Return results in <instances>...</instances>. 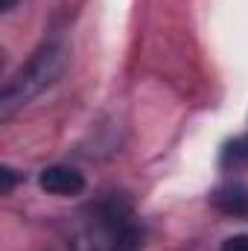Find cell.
I'll return each mask as SVG.
<instances>
[{
    "label": "cell",
    "instance_id": "cell-4",
    "mask_svg": "<svg viewBox=\"0 0 248 251\" xmlns=\"http://www.w3.org/2000/svg\"><path fill=\"white\" fill-rule=\"evenodd\" d=\"M213 204L222 210V213H231V216H248V187L246 184H225L213 193Z\"/></svg>",
    "mask_w": 248,
    "mask_h": 251
},
{
    "label": "cell",
    "instance_id": "cell-8",
    "mask_svg": "<svg viewBox=\"0 0 248 251\" xmlns=\"http://www.w3.org/2000/svg\"><path fill=\"white\" fill-rule=\"evenodd\" d=\"M15 3H18V0H0V6H3V12H9V9H12Z\"/></svg>",
    "mask_w": 248,
    "mask_h": 251
},
{
    "label": "cell",
    "instance_id": "cell-1",
    "mask_svg": "<svg viewBox=\"0 0 248 251\" xmlns=\"http://www.w3.org/2000/svg\"><path fill=\"white\" fill-rule=\"evenodd\" d=\"M67 67V50H64L62 41H47L41 44L29 62L24 64L3 88V97H0V114L9 117L15 108H24L29 105L35 97H41L47 88H53L59 82V76Z\"/></svg>",
    "mask_w": 248,
    "mask_h": 251
},
{
    "label": "cell",
    "instance_id": "cell-2",
    "mask_svg": "<svg viewBox=\"0 0 248 251\" xmlns=\"http://www.w3.org/2000/svg\"><path fill=\"white\" fill-rule=\"evenodd\" d=\"M143 228L134 222L131 207L123 199H105L94 213V243L91 251H140Z\"/></svg>",
    "mask_w": 248,
    "mask_h": 251
},
{
    "label": "cell",
    "instance_id": "cell-3",
    "mask_svg": "<svg viewBox=\"0 0 248 251\" xmlns=\"http://www.w3.org/2000/svg\"><path fill=\"white\" fill-rule=\"evenodd\" d=\"M38 184L41 190L53 193V196H79L85 190V176L76 170V167H67V164H53V167H44L41 176H38Z\"/></svg>",
    "mask_w": 248,
    "mask_h": 251
},
{
    "label": "cell",
    "instance_id": "cell-7",
    "mask_svg": "<svg viewBox=\"0 0 248 251\" xmlns=\"http://www.w3.org/2000/svg\"><path fill=\"white\" fill-rule=\"evenodd\" d=\"M15 170H9V167H3V190L9 193L12 190V184H15V176H12Z\"/></svg>",
    "mask_w": 248,
    "mask_h": 251
},
{
    "label": "cell",
    "instance_id": "cell-5",
    "mask_svg": "<svg viewBox=\"0 0 248 251\" xmlns=\"http://www.w3.org/2000/svg\"><path fill=\"white\" fill-rule=\"evenodd\" d=\"M248 161V131L243 137H237L234 143H228L225 146V155H222V164H246Z\"/></svg>",
    "mask_w": 248,
    "mask_h": 251
},
{
    "label": "cell",
    "instance_id": "cell-6",
    "mask_svg": "<svg viewBox=\"0 0 248 251\" xmlns=\"http://www.w3.org/2000/svg\"><path fill=\"white\" fill-rule=\"evenodd\" d=\"M219 251H248V237H246V234L228 237V240L222 243V249H219Z\"/></svg>",
    "mask_w": 248,
    "mask_h": 251
}]
</instances>
